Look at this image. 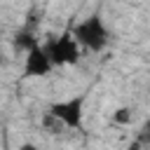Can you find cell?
<instances>
[{"instance_id": "obj_1", "label": "cell", "mask_w": 150, "mask_h": 150, "mask_svg": "<svg viewBox=\"0 0 150 150\" xmlns=\"http://www.w3.org/2000/svg\"><path fill=\"white\" fill-rule=\"evenodd\" d=\"M68 30H70L73 40H75L80 47L89 49V52H103V49L108 47V42H110L108 28H105L103 16H101L98 12L89 14V16L82 19V21H77V23H75L73 28H68Z\"/></svg>"}, {"instance_id": "obj_2", "label": "cell", "mask_w": 150, "mask_h": 150, "mask_svg": "<svg viewBox=\"0 0 150 150\" xmlns=\"http://www.w3.org/2000/svg\"><path fill=\"white\" fill-rule=\"evenodd\" d=\"M52 66H75L80 61V45L73 40L70 30H63L59 38L52 35L47 45H42Z\"/></svg>"}, {"instance_id": "obj_3", "label": "cell", "mask_w": 150, "mask_h": 150, "mask_svg": "<svg viewBox=\"0 0 150 150\" xmlns=\"http://www.w3.org/2000/svg\"><path fill=\"white\" fill-rule=\"evenodd\" d=\"M84 94L66 98V101H56L47 108V112L52 117H56L63 129H80L82 127V117H84Z\"/></svg>"}, {"instance_id": "obj_4", "label": "cell", "mask_w": 150, "mask_h": 150, "mask_svg": "<svg viewBox=\"0 0 150 150\" xmlns=\"http://www.w3.org/2000/svg\"><path fill=\"white\" fill-rule=\"evenodd\" d=\"M52 63L42 49V45H35L33 49L26 52V61H23V75L26 77H45L52 73Z\"/></svg>"}, {"instance_id": "obj_5", "label": "cell", "mask_w": 150, "mask_h": 150, "mask_svg": "<svg viewBox=\"0 0 150 150\" xmlns=\"http://www.w3.org/2000/svg\"><path fill=\"white\" fill-rule=\"evenodd\" d=\"M12 45H14L16 49H21V52H28V49H33V47H35V45H40V42H38V38H35L33 33L21 30V33H14Z\"/></svg>"}, {"instance_id": "obj_6", "label": "cell", "mask_w": 150, "mask_h": 150, "mask_svg": "<svg viewBox=\"0 0 150 150\" xmlns=\"http://www.w3.org/2000/svg\"><path fill=\"white\" fill-rule=\"evenodd\" d=\"M42 127H45V129H49L52 134H59V131L63 129V124H61L56 117H52L49 112H45V115H42Z\"/></svg>"}, {"instance_id": "obj_7", "label": "cell", "mask_w": 150, "mask_h": 150, "mask_svg": "<svg viewBox=\"0 0 150 150\" xmlns=\"http://www.w3.org/2000/svg\"><path fill=\"white\" fill-rule=\"evenodd\" d=\"M112 122L115 124H131V110L129 108H117L112 112Z\"/></svg>"}, {"instance_id": "obj_8", "label": "cell", "mask_w": 150, "mask_h": 150, "mask_svg": "<svg viewBox=\"0 0 150 150\" xmlns=\"http://www.w3.org/2000/svg\"><path fill=\"white\" fill-rule=\"evenodd\" d=\"M127 150H143V141H138V138L131 141V143L127 145Z\"/></svg>"}, {"instance_id": "obj_9", "label": "cell", "mask_w": 150, "mask_h": 150, "mask_svg": "<svg viewBox=\"0 0 150 150\" xmlns=\"http://www.w3.org/2000/svg\"><path fill=\"white\" fill-rule=\"evenodd\" d=\"M16 150H40L38 145H33V143H23V145H19Z\"/></svg>"}]
</instances>
